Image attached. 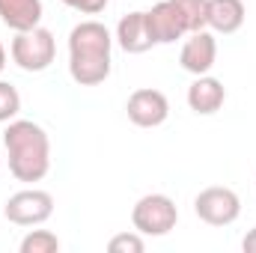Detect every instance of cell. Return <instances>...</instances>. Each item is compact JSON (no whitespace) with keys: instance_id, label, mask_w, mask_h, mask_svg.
<instances>
[{"instance_id":"4","label":"cell","mask_w":256,"mask_h":253,"mask_svg":"<svg viewBox=\"0 0 256 253\" xmlns=\"http://www.w3.org/2000/svg\"><path fill=\"white\" fill-rule=\"evenodd\" d=\"M131 224L134 230L146 238H161L170 236L179 224V208L167 194H146L134 202L131 208Z\"/></svg>"},{"instance_id":"1","label":"cell","mask_w":256,"mask_h":253,"mask_svg":"<svg viewBox=\"0 0 256 253\" xmlns=\"http://www.w3.org/2000/svg\"><path fill=\"white\" fill-rule=\"evenodd\" d=\"M114 36L102 21H80L68 33V74L78 86H98L114 68Z\"/></svg>"},{"instance_id":"16","label":"cell","mask_w":256,"mask_h":253,"mask_svg":"<svg viewBox=\"0 0 256 253\" xmlns=\"http://www.w3.org/2000/svg\"><path fill=\"white\" fill-rule=\"evenodd\" d=\"M108 250L110 253H143L146 250V242H143V236L137 230L134 232H116L108 242Z\"/></svg>"},{"instance_id":"14","label":"cell","mask_w":256,"mask_h":253,"mask_svg":"<svg viewBox=\"0 0 256 253\" xmlns=\"http://www.w3.org/2000/svg\"><path fill=\"white\" fill-rule=\"evenodd\" d=\"M21 253H57L60 250V238L51 232V230H30L21 244H18Z\"/></svg>"},{"instance_id":"20","label":"cell","mask_w":256,"mask_h":253,"mask_svg":"<svg viewBox=\"0 0 256 253\" xmlns=\"http://www.w3.org/2000/svg\"><path fill=\"white\" fill-rule=\"evenodd\" d=\"M6 68V48H3V42H0V72Z\"/></svg>"},{"instance_id":"19","label":"cell","mask_w":256,"mask_h":253,"mask_svg":"<svg viewBox=\"0 0 256 253\" xmlns=\"http://www.w3.org/2000/svg\"><path fill=\"white\" fill-rule=\"evenodd\" d=\"M242 250H244V253H256V226L244 236V238H242Z\"/></svg>"},{"instance_id":"8","label":"cell","mask_w":256,"mask_h":253,"mask_svg":"<svg viewBox=\"0 0 256 253\" xmlns=\"http://www.w3.org/2000/svg\"><path fill=\"white\" fill-rule=\"evenodd\" d=\"M126 114L137 128H158L164 126L167 116H170V102H167V96L161 90L140 86V90H134L128 96Z\"/></svg>"},{"instance_id":"3","label":"cell","mask_w":256,"mask_h":253,"mask_svg":"<svg viewBox=\"0 0 256 253\" xmlns=\"http://www.w3.org/2000/svg\"><path fill=\"white\" fill-rule=\"evenodd\" d=\"M9 57L21 72L39 74L45 68H51L54 57H57V39L51 30L45 27H33V30H21L15 33L12 45H9Z\"/></svg>"},{"instance_id":"5","label":"cell","mask_w":256,"mask_h":253,"mask_svg":"<svg viewBox=\"0 0 256 253\" xmlns=\"http://www.w3.org/2000/svg\"><path fill=\"white\" fill-rule=\"evenodd\" d=\"M51 214H54V196L42 188L18 190L3 206V218L15 226H39L51 220Z\"/></svg>"},{"instance_id":"10","label":"cell","mask_w":256,"mask_h":253,"mask_svg":"<svg viewBox=\"0 0 256 253\" xmlns=\"http://www.w3.org/2000/svg\"><path fill=\"white\" fill-rule=\"evenodd\" d=\"M226 102V86L224 80L212 78V74H196L191 86H188V108L196 116H212L224 108Z\"/></svg>"},{"instance_id":"17","label":"cell","mask_w":256,"mask_h":253,"mask_svg":"<svg viewBox=\"0 0 256 253\" xmlns=\"http://www.w3.org/2000/svg\"><path fill=\"white\" fill-rule=\"evenodd\" d=\"M188 18V30L196 33V30H206V3L208 0H176Z\"/></svg>"},{"instance_id":"2","label":"cell","mask_w":256,"mask_h":253,"mask_svg":"<svg viewBox=\"0 0 256 253\" xmlns=\"http://www.w3.org/2000/svg\"><path fill=\"white\" fill-rule=\"evenodd\" d=\"M3 149L9 158V173L18 182H42L51 173V137L33 120H12L3 131Z\"/></svg>"},{"instance_id":"11","label":"cell","mask_w":256,"mask_h":253,"mask_svg":"<svg viewBox=\"0 0 256 253\" xmlns=\"http://www.w3.org/2000/svg\"><path fill=\"white\" fill-rule=\"evenodd\" d=\"M244 18H248V9H244V0H208L206 3V27L214 30V33H238L244 27Z\"/></svg>"},{"instance_id":"7","label":"cell","mask_w":256,"mask_h":253,"mask_svg":"<svg viewBox=\"0 0 256 253\" xmlns=\"http://www.w3.org/2000/svg\"><path fill=\"white\" fill-rule=\"evenodd\" d=\"M146 27L155 45H170L182 36H188V18L176 0H161L146 12Z\"/></svg>"},{"instance_id":"6","label":"cell","mask_w":256,"mask_h":253,"mask_svg":"<svg viewBox=\"0 0 256 253\" xmlns=\"http://www.w3.org/2000/svg\"><path fill=\"white\" fill-rule=\"evenodd\" d=\"M194 212L202 224L208 226H230L238 220L242 214V200L232 188H224V185H212V188H202L194 200Z\"/></svg>"},{"instance_id":"13","label":"cell","mask_w":256,"mask_h":253,"mask_svg":"<svg viewBox=\"0 0 256 253\" xmlns=\"http://www.w3.org/2000/svg\"><path fill=\"white\" fill-rule=\"evenodd\" d=\"M42 15H45L42 0H0V21L15 33L39 27Z\"/></svg>"},{"instance_id":"18","label":"cell","mask_w":256,"mask_h":253,"mask_svg":"<svg viewBox=\"0 0 256 253\" xmlns=\"http://www.w3.org/2000/svg\"><path fill=\"white\" fill-rule=\"evenodd\" d=\"M60 3H66L68 9H74V12H80V15H98V12L108 9L110 0H60Z\"/></svg>"},{"instance_id":"12","label":"cell","mask_w":256,"mask_h":253,"mask_svg":"<svg viewBox=\"0 0 256 253\" xmlns=\"http://www.w3.org/2000/svg\"><path fill=\"white\" fill-rule=\"evenodd\" d=\"M114 42L126 54H146L155 45L152 36H149V27H146V12H128V15H122L120 24H116Z\"/></svg>"},{"instance_id":"21","label":"cell","mask_w":256,"mask_h":253,"mask_svg":"<svg viewBox=\"0 0 256 253\" xmlns=\"http://www.w3.org/2000/svg\"><path fill=\"white\" fill-rule=\"evenodd\" d=\"M0 164H3V152H0Z\"/></svg>"},{"instance_id":"15","label":"cell","mask_w":256,"mask_h":253,"mask_svg":"<svg viewBox=\"0 0 256 253\" xmlns=\"http://www.w3.org/2000/svg\"><path fill=\"white\" fill-rule=\"evenodd\" d=\"M21 114V92L9 84V80H0V122H12L18 120Z\"/></svg>"},{"instance_id":"9","label":"cell","mask_w":256,"mask_h":253,"mask_svg":"<svg viewBox=\"0 0 256 253\" xmlns=\"http://www.w3.org/2000/svg\"><path fill=\"white\" fill-rule=\"evenodd\" d=\"M214 63H218V39H214V33H208V30L188 33V42L179 51V66L196 78V74H208Z\"/></svg>"}]
</instances>
